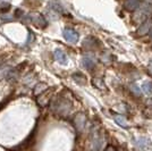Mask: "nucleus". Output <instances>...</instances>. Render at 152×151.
<instances>
[{
    "label": "nucleus",
    "mask_w": 152,
    "mask_h": 151,
    "mask_svg": "<svg viewBox=\"0 0 152 151\" xmlns=\"http://www.w3.org/2000/svg\"><path fill=\"white\" fill-rule=\"evenodd\" d=\"M149 34H150V37H151V39H152V29L150 30V32H149Z\"/></svg>",
    "instance_id": "21"
},
{
    "label": "nucleus",
    "mask_w": 152,
    "mask_h": 151,
    "mask_svg": "<svg viewBox=\"0 0 152 151\" xmlns=\"http://www.w3.org/2000/svg\"><path fill=\"white\" fill-rule=\"evenodd\" d=\"M152 24H151V21H149V19H146L145 22H143L141 26L139 27V30H137V34L139 35H145L148 34L150 30L152 29Z\"/></svg>",
    "instance_id": "10"
},
{
    "label": "nucleus",
    "mask_w": 152,
    "mask_h": 151,
    "mask_svg": "<svg viewBox=\"0 0 152 151\" xmlns=\"http://www.w3.org/2000/svg\"><path fill=\"white\" fill-rule=\"evenodd\" d=\"M73 78L75 80L76 83H78V84H85V81H86V78H85V76L82 75L81 73H77V74H74L73 75Z\"/></svg>",
    "instance_id": "14"
},
{
    "label": "nucleus",
    "mask_w": 152,
    "mask_h": 151,
    "mask_svg": "<svg viewBox=\"0 0 152 151\" xmlns=\"http://www.w3.org/2000/svg\"><path fill=\"white\" fill-rule=\"evenodd\" d=\"M104 151H116V148L113 147V145H108L107 148L104 149Z\"/></svg>",
    "instance_id": "19"
},
{
    "label": "nucleus",
    "mask_w": 152,
    "mask_h": 151,
    "mask_svg": "<svg viewBox=\"0 0 152 151\" xmlns=\"http://www.w3.org/2000/svg\"><path fill=\"white\" fill-rule=\"evenodd\" d=\"M104 144V138L98 130H93L90 136L89 150L88 151H101Z\"/></svg>",
    "instance_id": "1"
},
{
    "label": "nucleus",
    "mask_w": 152,
    "mask_h": 151,
    "mask_svg": "<svg viewBox=\"0 0 152 151\" xmlns=\"http://www.w3.org/2000/svg\"><path fill=\"white\" fill-rule=\"evenodd\" d=\"M53 57H55V60L58 62L59 64H61V65H66V64L68 63V57H67V55L63 50H60V49H56L55 50Z\"/></svg>",
    "instance_id": "9"
},
{
    "label": "nucleus",
    "mask_w": 152,
    "mask_h": 151,
    "mask_svg": "<svg viewBox=\"0 0 152 151\" xmlns=\"http://www.w3.org/2000/svg\"><path fill=\"white\" fill-rule=\"evenodd\" d=\"M151 13H152V4H149V2L142 4L140 6L139 9H136V13L134 15V21L136 23H143L151 15Z\"/></svg>",
    "instance_id": "2"
},
{
    "label": "nucleus",
    "mask_w": 152,
    "mask_h": 151,
    "mask_svg": "<svg viewBox=\"0 0 152 151\" xmlns=\"http://www.w3.org/2000/svg\"><path fill=\"white\" fill-rule=\"evenodd\" d=\"M45 89H47V85H45V84H43V83H40V84H38V85L35 86V93H37V95H39V93L43 92Z\"/></svg>",
    "instance_id": "16"
},
{
    "label": "nucleus",
    "mask_w": 152,
    "mask_h": 151,
    "mask_svg": "<svg viewBox=\"0 0 152 151\" xmlns=\"http://www.w3.org/2000/svg\"><path fill=\"white\" fill-rule=\"evenodd\" d=\"M134 144L136 145L139 149L141 150H145V149H149L152 145L151 141L146 138H142V136H139V138H134L133 139Z\"/></svg>",
    "instance_id": "6"
},
{
    "label": "nucleus",
    "mask_w": 152,
    "mask_h": 151,
    "mask_svg": "<svg viewBox=\"0 0 152 151\" xmlns=\"http://www.w3.org/2000/svg\"><path fill=\"white\" fill-rule=\"evenodd\" d=\"M93 84H95L98 88L100 89V90H103V88H104V84H103V81L102 80H93Z\"/></svg>",
    "instance_id": "18"
},
{
    "label": "nucleus",
    "mask_w": 152,
    "mask_h": 151,
    "mask_svg": "<svg viewBox=\"0 0 152 151\" xmlns=\"http://www.w3.org/2000/svg\"><path fill=\"white\" fill-rule=\"evenodd\" d=\"M51 109L53 111H56L57 114H60V115H67L68 111L70 110V102L66 99H59V100H56L52 102V106H51Z\"/></svg>",
    "instance_id": "3"
},
{
    "label": "nucleus",
    "mask_w": 152,
    "mask_h": 151,
    "mask_svg": "<svg viewBox=\"0 0 152 151\" xmlns=\"http://www.w3.org/2000/svg\"><path fill=\"white\" fill-rule=\"evenodd\" d=\"M33 17H30V21H32L33 23H35L38 26L45 27L47 25V21L42 15H32Z\"/></svg>",
    "instance_id": "11"
},
{
    "label": "nucleus",
    "mask_w": 152,
    "mask_h": 151,
    "mask_svg": "<svg viewBox=\"0 0 152 151\" xmlns=\"http://www.w3.org/2000/svg\"><path fill=\"white\" fill-rule=\"evenodd\" d=\"M83 66L86 69H91L95 64H96V59H95L94 55L92 54H85L83 56Z\"/></svg>",
    "instance_id": "7"
},
{
    "label": "nucleus",
    "mask_w": 152,
    "mask_h": 151,
    "mask_svg": "<svg viewBox=\"0 0 152 151\" xmlns=\"http://www.w3.org/2000/svg\"><path fill=\"white\" fill-rule=\"evenodd\" d=\"M114 120L118 126H121V128H128V123H127L125 116L123 115H115Z\"/></svg>",
    "instance_id": "12"
},
{
    "label": "nucleus",
    "mask_w": 152,
    "mask_h": 151,
    "mask_svg": "<svg viewBox=\"0 0 152 151\" xmlns=\"http://www.w3.org/2000/svg\"><path fill=\"white\" fill-rule=\"evenodd\" d=\"M94 39L92 38V37H89V38H86L84 40V47H86V48H92L93 47V44H94Z\"/></svg>",
    "instance_id": "15"
},
{
    "label": "nucleus",
    "mask_w": 152,
    "mask_h": 151,
    "mask_svg": "<svg viewBox=\"0 0 152 151\" xmlns=\"http://www.w3.org/2000/svg\"><path fill=\"white\" fill-rule=\"evenodd\" d=\"M63 37L67 42H70V43H76V42L78 41V39H80L78 33H77L75 30L68 29V27L65 29L63 31Z\"/></svg>",
    "instance_id": "4"
},
{
    "label": "nucleus",
    "mask_w": 152,
    "mask_h": 151,
    "mask_svg": "<svg viewBox=\"0 0 152 151\" xmlns=\"http://www.w3.org/2000/svg\"><path fill=\"white\" fill-rule=\"evenodd\" d=\"M141 90L148 95H152V82H149V81H146L142 84V88Z\"/></svg>",
    "instance_id": "13"
},
{
    "label": "nucleus",
    "mask_w": 152,
    "mask_h": 151,
    "mask_svg": "<svg viewBox=\"0 0 152 151\" xmlns=\"http://www.w3.org/2000/svg\"><path fill=\"white\" fill-rule=\"evenodd\" d=\"M74 125H75V128L78 132H82L85 128V125H86V116L82 113L77 114L75 118H74Z\"/></svg>",
    "instance_id": "5"
},
{
    "label": "nucleus",
    "mask_w": 152,
    "mask_h": 151,
    "mask_svg": "<svg viewBox=\"0 0 152 151\" xmlns=\"http://www.w3.org/2000/svg\"><path fill=\"white\" fill-rule=\"evenodd\" d=\"M131 90H132V92H134L136 95H141V93H142L141 89H140L136 84H131Z\"/></svg>",
    "instance_id": "17"
},
{
    "label": "nucleus",
    "mask_w": 152,
    "mask_h": 151,
    "mask_svg": "<svg viewBox=\"0 0 152 151\" xmlns=\"http://www.w3.org/2000/svg\"><path fill=\"white\" fill-rule=\"evenodd\" d=\"M148 67H149V69L152 72V59H150V62H149V64H148Z\"/></svg>",
    "instance_id": "20"
},
{
    "label": "nucleus",
    "mask_w": 152,
    "mask_h": 151,
    "mask_svg": "<svg viewBox=\"0 0 152 151\" xmlns=\"http://www.w3.org/2000/svg\"><path fill=\"white\" fill-rule=\"evenodd\" d=\"M143 4L142 0H125L124 2V7L129 12H134L136 9H139L140 6Z\"/></svg>",
    "instance_id": "8"
}]
</instances>
